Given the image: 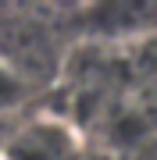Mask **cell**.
Wrapping results in <instances>:
<instances>
[{
	"label": "cell",
	"mask_w": 157,
	"mask_h": 160,
	"mask_svg": "<svg viewBox=\"0 0 157 160\" xmlns=\"http://www.w3.org/2000/svg\"><path fill=\"white\" fill-rule=\"evenodd\" d=\"M14 92H18V86H14V82H11V78H7V75H4V71H0V100H11V96H14Z\"/></svg>",
	"instance_id": "1"
}]
</instances>
